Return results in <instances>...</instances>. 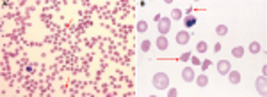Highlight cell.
Returning a JSON list of instances; mask_svg holds the SVG:
<instances>
[{
	"instance_id": "obj_9",
	"label": "cell",
	"mask_w": 267,
	"mask_h": 97,
	"mask_svg": "<svg viewBox=\"0 0 267 97\" xmlns=\"http://www.w3.org/2000/svg\"><path fill=\"white\" fill-rule=\"evenodd\" d=\"M231 55H233V58H242V56H244V48H242V46L233 48L231 49Z\"/></svg>"
},
{
	"instance_id": "obj_15",
	"label": "cell",
	"mask_w": 267,
	"mask_h": 97,
	"mask_svg": "<svg viewBox=\"0 0 267 97\" xmlns=\"http://www.w3.org/2000/svg\"><path fill=\"white\" fill-rule=\"evenodd\" d=\"M150 48H152V42H150V41H143V42H141V49H143L144 53H148Z\"/></svg>"
},
{
	"instance_id": "obj_13",
	"label": "cell",
	"mask_w": 267,
	"mask_h": 97,
	"mask_svg": "<svg viewBox=\"0 0 267 97\" xmlns=\"http://www.w3.org/2000/svg\"><path fill=\"white\" fill-rule=\"evenodd\" d=\"M216 34L219 35V37H221V35H226V34H228V27H226V25H217Z\"/></svg>"
},
{
	"instance_id": "obj_1",
	"label": "cell",
	"mask_w": 267,
	"mask_h": 97,
	"mask_svg": "<svg viewBox=\"0 0 267 97\" xmlns=\"http://www.w3.org/2000/svg\"><path fill=\"white\" fill-rule=\"evenodd\" d=\"M167 85H169V78H167V74H164V72H157V74L153 76V87H155L157 90H164V88H167Z\"/></svg>"
},
{
	"instance_id": "obj_7",
	"label": "cell",
	"mask_w": 267,
	"mask_h": 97,
	"mask_svg": "<svg viewBox=\"0 0 267 97\" xmlns=\"http://www.w3.org/2000/svg\"><path fill=\"white\" fill-rule=\"evenodd\" d=\"M228 76H230V78H228V80H230V83H233V85H237L239 81H240V72H239V71H230V72H228Z\"/></svg>"
},
{
	"instance_id": "obj_6",
	"label": "cell",
	"mask_w": 267,
	"mask_h": 97,
	"mask_svg": "<svg viewBox=\"0 0 267 97\" xmlns=\"http://www.w3.org/2000/svg\"><path fill=\"white\" fill-rule=\"evenodd\" d=\"M230 67H231V65H230L228 60H221V62L217 64V72L224 76V74H228V72H230Z\"/></svg>"
},
{
	"instance_id": "obj_20",
	"label": "cell",
	"mask_w": 267,
	"mask_h": 97,
	"mask_svg": "<svg viewBox=\"0 0 267 97\" xmlns=\"http://www.w3.org/2000/svg\"><path fill=\"white\" fill-rule=\"evenodd\" d=\"M167 95H169V97H176V95H178V92H176V88H171V90L167 92Z\"/></svg>"
},
{
	"instance_id": "obj_4",
	"label": "cell",
	"mask_w": 267,
	"mask_h": 97,
	"mask_svg": "<svg viewBox=\"0 0 267 97\" xmlns=\"http://www.w3.org/2000/svg\"><path fill=\"white\" fill-rule=\"evenodd\" d=\"M189 39H191V34H189L187 30H180L178 34H176V44H187Z\"/></svg>"
},
{
	"instance_id": "obj_17",
	"label": "cell",
	"mask_w": 267,
	"mask_h": 97,
	"mask_svg": "<svg viewBox=\"0 0 267 97\" xmlns=\"http://www.w3.org/2000/svg\"><path fill=\"white\" fill-rule=\"evenodd\" d=\"M171 18H173V20H180V18H182V11H180V9H173Z\"/></svg>"
},
{
	"instance_id": "obj_23",
	"label": "cell",
	"mask_w": 267,
	"mask_h": 97,
	"mask_svg": "<svg viewBox=\"0 0 267 97\" xmlns=\"http://www.w3.org/2000/svg\"><path fill=\"white\" fill-rule=\"evenodd\" d=\"M153 20H155V21H157V23H159V21L162 20V18H160V14H155V18H153Z\"/></svg>"
},
{
	"instance_id": "obj_10",
	"label": "cell",
	"mask_w": 267,
	"mask_h": 97,
	"mask_svg": "<svg viewBox=\"0 0 267 97\" xmlns=\"http://www.w3.org/2000/svg\"><path fill=\"white\" fill-rule=\"evenodd\" d=\"M196 83H198V87H207V85H209V76H207V74L198 76L196 78Z\"/></svg>"
},
{
	"instance_id": "obj_11",
	"label": "cell",
	"mask_w": 267,
	"mask_h": 97,
	"mask_svg": "<svg viewBox=\"0 0 267 97\" xmlns=\"http://www.w3.org/2000/svg\"><path fill=\"white\" fill-rule=\"evenodd\" d=\"M207 49H209V46H207L205 41H200L198 44H196V51H198V53H205Z\"/></svg>"
},
{
	"instance_id": "obj_22",
	"label": "cell",
	"mask_w": 267,
	"mask_h": 97,
	"mask_svg": "<svg viewBox=\"0 0 267 97\" xmlns=\"http://www.w3.org/2000/svg\"><path fill=\"white\" fill-rule=\"evenodd\" d=\"M214 51H217V53H219V51H221V44H219V42H217L216 46H214Z\"/></svg>"
},
{
	"instance_id": "obj_2",
	"label": "cell",
	"mask_w": 267,
	"mask_h": 97,
	"mask_svg": "<svg viewBox=\"0 0 267 97\" xmlns=\"http://www.w3.org/2000/svg\"><path fill=\"white\" fill-rule=\"evenodd\" d=\"M255 87H256V92H258L260 95H265V94H267V80H265V76L256 78Z\"/></svg>"
},
{
	"instance_id": "obj_3",
	"label": "cell",
	"mask_w": 267,
	"mask_h": 97,
	"mask_svg": "<svg viewBox=\"0 0 267 97\" xmlns=\"http://www.w3.org/2000/svg\"><path fill=\"white\" fill-rule=\"evenodd\" d=\"M159 32H160V35H166L169 30H171V20L169 18H162V20L159 21Z\"/></svg>"
},
{
	"instance_id": "obj_12",
	"label": "cell",
	"mask_w": 267,
	"mask_h": 97,
	"mask_svg": "<svg viewBox=\"0 0 267 97\" xmlns=\"http://www.w3.org/2000/svg\"><path fill=\"white\" fill-rule=\"evenodd\" d=\"M136 28H137L139 34H144L146 30H148V23H146V21H137V27Z\"/></svg>"
},
{
	"instance_id": "obj_5",
	"label": "cell",
	"mask_w": 267,
	"mask_h": 97,
	"mask_svg": "<svg viewBox=\"0 0 267 97\" xmlns=\"http://www.w3.org/2000/svg\"><path fill=\"white\" fill-rule=\"evenodd\" d=\"M182 78H183V81L191 83L192 80H196V74H194V71L191 69V67H183V69H182Z\"/></svg>"
},
{
	"instance_id": "obj_16",
	"label": "cell",
	"mask_w": 267,
	"mask_h": 97,
	"mask_svg": "<svg viewBox=\"0 0 267 97\" xmlns=\"http://www.w3.org/2000/svg\"><path fill=\"white\" fill-rule=\"evenodd\" d=\"M249 51L256 55V53L260 51V44H258V42H251V44H249Z\"/></svg>"
},
{
	"instance_id": "obj_18",
	"label": "cell",
	"mask_w": 267,
	"mask_h": 97,
	"mask_svg": "<svg viewBox=\"0 0 267 97\" xmlns=\"http://www.w3.org/2000/svg\"><path fill=\"white\" fill-rule=\"evenodd\" d=\"M180 60H182V62H189V60H191V53H187V51H185V53H182Z\"/></svg>"
},
{
	"instance_id": "obj_14",
	"label": "cell",
	"mask_w": 267,
	"mask_h": 97,
	"mask_svg": "<svg viewBox=\"0 0 267 97\" xmlns=\"http://www.w3.org/2000/svg\"><path fill=\"white\" fill-rule=\"evenodd\" d=\"M183 23H185V27H194V25H196V18L191 14V16H187V18H185V21H183Z\"/></svg>"
},
{
	"instance_id": "obj_8",
	"label": "cell",
	"mask_w": 267,
	"mask_h": 97,
	"mask_svg": "<svg viewBox=\"0 0 267 97\" xmlns=\"http://www.w3.org/2000/svg\"><path fill=\"white\" fill-rule=\"evenodd\" d=\"M167 46H169V44H167V39L164 35H160L159 39H157V48H159L160 51H164V49H167Z\"/></svg>"
},
{
	"instance_id": "obj_19",
	"label": "cell",
	"mask_w": 267,
	"mask_h": 97,
	"mask_svg": "<svg viewBox=\"0 0 267 97\" xmlns=\"http://www.w3.org/2000/svg\"><path fill=\"white\" fill-rule=\"evenodd\" d=\"M191 62L194 64V65H201V62H200V58H198V56H191Z\"/></svg>"
},
{
	"instance_id": "obj_21",
	"label": "cell",
	"mask_w": 267,
	"mask_h": 97,
	"mask_svg": "<svg viewBox=\"0 0 267 97\" xmlns=\"http://www.w3.org/2000/svg\"><path fill=\"white\" fill-rule=\"evenodd\" d=\"M210 64H212L210 60H205V62H201V67H203V71H205V69H209V67H210Z\"/></svg>"
}]
</instances>
